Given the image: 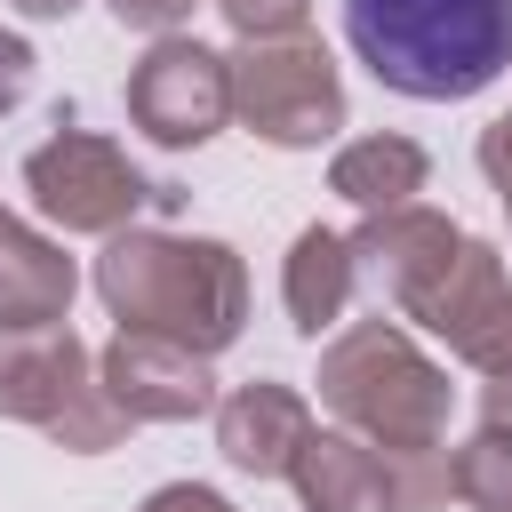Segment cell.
<instances>
[{
	"mask_svg": "<svg viewBox=\"0 0 512 512\" xmlns=\"http://www.w3.org/2000/svg\"><path fill=\"white\" fill-rule=\"evenodd\" d=\"M304 440H312V400L296 384H280V376H256V384L216 400V448L248 480H288Z\"/></svg>",
	"mask_w": 512,
	"mask_h": 512,
	"instance_id": "8fae6325",
	"label": "cell"
},
{
	"mask_svg": "<svg viewBox=\"0 0 512 512\" xmlns=\"http://www.w3.org/2000/svg\"><path fill=\"white\" fill-rule=\"evenodd\" d=\"M128 120L168 144V152H192L208 144L224 120H232V80H224V48L192 40V32H168L136 56L128 72Z\"/></svg>",
	"mask_w": 512,
	"mask_h": 512,
	"instance_id": "52a82bcc",
	"label": "cell"
},
{
	"mask_svg": "<svg viewBox=\"0 0 512 512\" xmlns=\"http://www.w3.org/2000/svg\"><path fill=\"white\" fill-rule=\"evenodd\" d=\"M504 128H512V112H504Z\"/></svg>",
	"mask_w": 512,
	"mask_h": 512,
	"instance_id": "cb8c5ba5",
	"label": "cell"
},
{
	"mask_svg": "<svg viewBox=\"0 0 512 512\" xmlns=\"http://www.w3.org/2000/svg\"><path fill=\"white\" fill-rule=\"evenodd\" d=\"M216 16H224L240 40H272V32H304L312 0H216Z\"/></svg>",
	"mask_w": 512,
	"mask_h": 512,
	"instance_id": "e0dca14e",
	"label": "cell"
},
{
	"mask_svg": "<svg viewBox=\"0 0 512 512\" xmlns=\"http://www.w3.org/2000/svg\"><path fill=\"white\" fill-rule=\"evenodd\" d=\"M0 416L48 432L72 456H104V448L128 440V416L104 400L96 352L72 336V320H56V328H0Z\"/></svg>",
	"mask_w": 512,
	"mask_h": 512,
	"instance_id": "277c9868",
	"label": "cell"
},
{
	"mask_svg": "<svg viewBox=\"0 0 512 512\" xmlns=\"http://www.w3.org/2000/svg\"><path fill=\"white\" fill-rule=\"evenodd\" d=\"M448 488L464 512H512V432H472L448 448Z\"/></svg>",
	"mask_w": 512,
	"mask_h": 512,
	"instance_id": "2e32d148",
	"label": "cell"
},
{
	"mask_svg": "<svg viewBox=\"0 0 512 512\" xmlns=\"http://www.w3.org/2000/svg\"><path fill=\"white\" fill-rule=\"evenodd\" d=\"M24 192H32V208L56 232H96V240H112L144 208H168L176 200V184H152L112 136L72 128V120H56V136L24 152Z\"/></svg>",
	"mask_w": 512,
	"mask_h": 512,
	"instance_id": "8992f818",
	"label": "cell"
},
{
	"mask_svg": "<svg viewBox=\"0 0 512 512\" xmlns=\"http://www.w3.org/2000/svg\"><path fill=\"white\" fill-rule=\"evenodd\" d=\"M8 8H16V16H32V24H64L80 0H8Z\"/></svg>",
	"mask_w": 512,
	"mask_h": 512,
	"instance_id": "603a6c76",
	"label": "cell"
},
{
	"mask_svg": "<svg viewBox=\"0 0 512 512\" xmlns=\"http://www.w3.org/2000/svg\"><path fill=\"white\" fill-rule=\"evenodd\" d=\"M480 176L496 184V200H504V216H512V128H504V120L480 128Z\"/></svg>",
	"mask_w": 512,
	"mask_h": 512,
	"instance_id": "44dd1931",
	"label": "cell"
},
{
	"mask_svg": "<svg viewBox=\"0 0 512 512\" xmlns=\"http://www.w3.org/2000/svg\"><path fill=\"white\" fill-rule=\"evenodd\" d=\"M96 296L128 336H168L200 360H216L248 328V264L232 240L208 232H160L128 224L96 256Z\"/></svg>",
	"mask_w": 512,
	"mask_h": 512,
	"instance_id": "6da1fadb",
	"label": "cell"
},
{
	"mask_svg": "<svg viewBox=\"0 0 512 512\" xmlns=\"http://www.w3.org/2000/svg\"><path fill=\"white\" fill-rule=\"evenodd\" d=\"M136 512H232V496H216V488H200V480H168V488H152Z\"/></svg>",
	"mask_w": 512,
	"mask_h": 512,
	"instance_id": "ffe728a7",
	"label": "cell"
},
{
	"mask_svg": "<svg viewBox=\"0 0 512 512\" xmlns=\"http://www.w3.org/2000/svg\"><path fill=\"white\" fill-rule=\"evenodd\" d=\"M352 296H360V272H352L344 232L304 224V232L288 240V264H280V304H288L296 336H312V344H320V336L352 312Z\"/></svg>",
	"mask_w": 512,
	"mask_h": 512,
	"instance_id": "5bb4252c",
	"label": "cell"
},
{
	"mask_svg": "<svg viewBox=\"0 0 512 512\" xmlns=\"http://www.w3.org/2000/svg\"><path fill=\"white\" fill-rule=\"evenodd\" d=\"M72 288H80L72 256L48 232H32L24 216H0V328H56V320H72Z\"/></svg>",
	"mask_w": 512,
	"mask_h": 512,
	"instance_id": "4fadbf2b",
	"label": "cell"
},
{
	"mask_svg": "<svg viewBox=\"0 0 512 512\" xmlns=\"http://www.w3.org/2000/svg\"><path fill=\"white\" fill-rule=\"evenodd\" d=\"M288 488L304 512H400V472L384 448H368L360 432H320L296 448Z\"/></svg>",
	"mask_w": 512,
	"mask_h": 512,
	"instance_id": "7c38bea8",
	"label": "cell"
},
{
	"mask_svg": "<svg viewBox=\"0 0 512 512\" xmlns=\"http://www.w3.org/2000/svg\"><path fill=\"white\" fill-rule=\"evenodd\" d=\"M96 384L104 400L128 416V424H192V416H216V368L168 336H112L96 352Z\"/></svg>",
	"mask_w": 512,
	"mask_h": 512,
	"instance_id": "30bf717a",
	"label": "cell"
},
{
	"mask_svg": "<svg viewBox=\"0 0 512 512\" xmlns=\"http://www.w3.org/2000/svg\"><path fill=\"white\" fill-rule=\"evenodd\" d=\"M32 64H40L32 40H24V32H0V112H16V104L32 96Z\"/></svg>",
	"mask_w": 512,
	"mask_h": 512,
	"instance_id": "d6986e66",
	"label": "cell"
},
{
	"mask_svg": "<svg viewBox=\"0 0 512 512\" xmlns=\"http://www.w3.org/2000/svg\"><path fill=\"white\" fill-rule=\"evenodd\" d=\"M480 432H512V368H496L480 384Z\"/></svg>",
	"mask_w": 512,
	"mask_h": 512,
	"instance_id": "7402d4cb",
	"label": "cell"
},
{
	"mask_svg": "<svg viewBox=\"0 0 512 512\" xmlns=\"http://www.w3.org/2000/svg\"><path fill=\"white\" fill-rule=\"evenodd\" d=\"M104 8H112L128 32H152V40H168V32L192 16V0H104Z\"/></svg>",
	"mask_w": 512,
	"mask_h": 512,
	"instance_id": "ac0fdd59",
	"label": "cell"
},
{
	"mask_svg": "<svg viewBox=\"0 0 512 512\" xmlns=\"http://www.w3.org/2000/svg\"><path fill=\"white\" fill-rule=\"evenodd\" d=\"M408 320L432 328V336H440L464 368H480V376L512 368V272H504V248L464 232V248L448 256V272L424 288V304H416Z\"/></svg>",
	"mask_w": 512,
	"mask_h": 512,
	"instance_id": "ba28073f",
	"label": "cell"
},
{
	"mask_svg": "<svg viewBox=\"0 0 512 512\" xmlns=\"http://www.w3.org/2000/svg\"><path fill=\"white\" fill-rule=\"evenodd\" d=\"M0 216H8V208H0Z\"/></svg>",
	"mask_w": 512,
	"mask_h": 512,
	"instance_id": "d4e9b609",
	"label": "cell"
},
{
	"mask_svg": "<svg viewBox=\"0 0 512 512\" xmlns=\"http://www.w3.org/2000/svg\"><path fill=\"white\" fill-rule=\"evenodd\" d=\"M352 248V272L360 288H376V304H392L400 320L424 304V288L448 272V256L464 248V224L408 200V208H384V216H360V232H344Z\"/></svg>",
	"mask_w": 512,
	"mask_h": 512,
	"instance_id": "9c48e42d",
	"label": "cell"
},
{
	"mask_svg": "<svg viewBox=\"0 0 512 512\" xmlns=\"http://www.w3.org/2000/svg\"><path fill=\"white\" fill-rule=\"evenodd\" d=\"M232 80V120L272 144V152H320L344 128V72L328 56V40L312 32H272V40H240L224 56Z\"/></svg>",
	"mask_w": 512,
	"mask_h": 512,
	"instance_id": "5b68a950",
	"label": "cell"
},
{
	"mask_svg": "<svg viewBox=\"0 0 512 512\" xmlns=\"http://www.w3.org/2000/svg\"><path fill=\"white\" fill-rule=\"evenodd\" d=\"M424 176H432V152L416 144V136H352V144H336V160H328V192L336 200H352L360 216H384V208H408L416 192H424Z\"/></svg>",
	"mask_w": 512,
	"mask_h": 512,
	"instance_id": "9a60e30c",
	"label": "cell"
},
{
	"mask_svg": "<svg viewBox=\"0 0 512 512\" xmlns=\"http://www.w3.org/2000/svg\"><path fill=\"white\" fill-rule=\"evenodd\" d=\"M320 408L336 416V432H360L368 448H384L392 464L448 448V408L456 384L440 360L416 352V336L400 320H352L320 344Z\"/></svg>",
	"mask_w": 512,
	"mask_h": 512,
	"instance_id": "3957f363",
	"label": "cell"
},
{
	"mask_svg": "<svg viewBox=\"0 0 512 512\" xmlns=\"http://www.w3.org/2000/svg\"><path fill=\"white\" fill-rule=\"evenodd\" d=\"M352 56L416 104H464L512 72V0H344Z\"/></svg>",
	"mask_w": 512,
	"mask_h": 512,
	"instance_id": "7a4b0ae2",
	"label": "cell"
}]
</instances>
